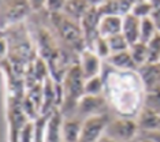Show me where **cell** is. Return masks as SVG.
Masks as SVG:
<instances>
[{
	"instance_id": "obj_17",
	"label": "cell",
	"mask_w": 160,
	"mask_h": 142,
	"mask_svg": "<svg viewBox=\"0 0 160 142\" xmlns=\"http://www.w3.org/2000/svg\"><path fill=\"white\" fill-rule=\"evenodd\" d=\"M85 94H88V96H104L103 76L97 75L90 79H85Z\"/></svg>"
},
{
	"instance_id": "obj_26",
	"label": "cell",
	"mask_w": 160,
	"mask_h": 142,
	"mask_svg": "<svg viewBox=\"0 0 160 142\" xmlns=\"http://www.w3.org/2000/svg\"><path fill=\"white\" fill-rule=\"evenodd\" d=\"M148 137L152 138L155 142H160V131H153V133H149Z\"/></svg>"
},
{
	"instance_id": "obj_27",
	"label": "cell",
	"mask_w": 160,
	"mask_h": 142,
	"mask_svg": "<svg viewBox=\"0 0 160 142\" xmlns=\"http://www.w3.org/2000/svg\"><path fill=\"white\" fill-rule=\"evenodd\" d=\"M138 142H155V141L152 140V138H149V137L147 135L145 138H142V140H141V141H138Z\"/></svg>"
},
{
	"instance_id": "obj_8",
	"label": "cell",
	"mask_w": 160,
	"mask_h": 142,
	"mask_svg": "<svg viewBox=\"0 0 160 142\" xmlns=\"http://www.w3.org/2000/svg\"><path fill=\"white\" fill-rule=\"evenodd\" d=\"M63 115L59 109L52 111L48 116L45 130V142H63L62 141V125H63Z\"/></svg>"
},
{
	"instance_id": "obj_24",
	"label": "cell",
	"mask_w": 160,
	"mask_h": 142,
	"mask_svg": "<svg viewBox=\"0 0 160 142\" xmlns=\"http://www.w3.org/2000/svg\"><path fill=\"white\" fill-rule=\"evenodd\" d=\"M153 3V7H152V12H151V19L153 21L156 29H158V33L160 34V2H152Z\"/></svg>"
},
{
	"instance_id": "obj_19",
	"label": "cell",
	"mask_w": 160,
	"mask_h": 142,
	"mask_svg": "<svg viewBox=\"0 0 160 142\" xmlns=\"http://www.w3.org/2000/svg\"><path fill=\"white\" fill-rule=\"evenodd\" d=\"M49 115H41L33 122V142H45V130Z\"/></svg>"
},
{
	"instance_id": "obj_7",
	"label": "cell",
	"mask_w": 160,
	"mask_h": 142,
	"mask_svg": "<svg viewBox=\"0 0 160 142\" xmlns=\"http://www.w3.org/2000/svg\"><path fill=\"white\" fill-rule=\"evenodd\" d=\"M4 11L3 14V19H4V26H14V25H18L22 18L26 17L28 11H30V4H26V3H8V4H4Z\"/></svg>"
},
{
	"instance_id": "obj_22",
	"label": "cell",
	"mask_w": 160,
	"mask_h": 142,
	"mask_svg": "<svg viewBox=\"0 0 160 142\" xmlns=\"http://www.w3.org/2000/svg\"><path fill=\"white\" fill-rule=\"evenodd\" d=\"M90 51H93L97 56L100 57L101 60H107L108 57L111 56V51H110V47H108V42H107V38L104 37H99L92 44V47L89 48Z\"/></svg>"
},
{
	"instance_id": "obj_10",
	"label": "cell",
	"mask_w": 160,
	"mask_h": 142,
	"mask_svg": "<svg viewBox=\"0 0 160 142\" xmlns=\"http://www.w3.org/2000/svg\"><path fill=\"white\" fill-rule=\"evenodd\" d=\"M140 29H141V19L134 17L133 14H127L123 17L122 22V34L125 36L127 42L130 45L140 41Z\"/></svg>"
},
{
	"instance_id": "obj_18",
	"label": "cell",
	"mask_w": 160,
	"mask_h": 142,
	"mask_svg": "<svg viewBox=\"0 0 160 142\" xmlns=\"http://www.w3.org/2000/svg\"><path fill=\"white\" fill-rule=\"evenodd\" d=\"M147 49H148L147 64L158 66L160 63V34H156L155 37L147 44Z\"/></svg>"
},
{
	"instance_id": "obj_13",
	"label": "cell",
	"mask_w": 160,
	"mask_h": 142,
	"mask_svg": "<svg viewBox=\"0 0 160 142\" xmlns=\"http://www.w3.org/2000/svg\"><path fill=\"white\" fill-rule=\"evenodd\" d=\"M137 125L141 130H145L148 133L158 131L160 127V115L149 111L147 108H142L137 116Z\"/></svg>"
},
{
	"instance_id": "obj_14",
	"label": "cell",
	"mask_w": 160,
	"mask_h": 142,
	"mask_svg": "<svg viewBox=\"0 0 160 142\" xmlns=\"http://www.w3.org/2000/svg\"><path fill=\"white\" fill-rule=\"evenodd\" d=\"M90 3H85V2H68L64 3V8L63 12L66 14L68 18L79 22L82 19V17L86 14V11L89 10Z\"/></svg>"
},
{
	"instance_id": "obj_1",
	"label": "cell",
	"mask_w": 160,
	"mask_h": 142,
	"mask_svg": "<svg viewBox=\"0 0 160 142\" xmlns=\"http://www.w3.org/2000/svg\"><path fill=\"white\" fill-rule=\"evenodd\" d=\"M110 70L101 72L104 81V97L107 103L122 118H136L144 108V82L137 71H119L108 66Z\"/></svg>"
},
{
	"instance_id": "obj_9",
	"label": "cell",
	"mask_w": 160,
	"mask_h": 142,
	"mask_svg": "<svg viewBox=\"0 0 160 142\" xmlns=\"http://www.w3.org/2000/svg\"><path fill=\"white\" fill-rule=\"evenodd\" d=\"M82 122L77 116L64 118L62 125V141L63 142H79L82 130Z\"/></svg>"
},
{
	"instance_id": "obj_25",
	"label": "cell",
	"mask_w": 160,
	"mask_h": 142,
	"mask_svg": "<svg viewBox=\"0 0 160 142\" xmlns=\"http://www.w3.org/2000/svg\"><path fill=\"white\" fill-rule=\"evenodd\" d=\"M8 52V44H7L6 37H2L0 36V60L4 59V56Z\"/></svg>"
},
{
	"instance_id": "obj_20",
	"label": "cell",
	"mask_w": 160,
	"mask_h": 142,
	"mask_svg": "<svg viewBox=\"0 0 160 142\" xmlns=\"http://www.w3.org/2000/svg\"><path fill=\"white\" fill-rule=\"evenodd\" d=\"M107 42H108V47H110L111 55L125 52V51H129V48H130V44L127 42V40L125 38V36H123L122 33L107 38Z\"/></svg>"
},
{
	"instance_id": "obj_6",
	"label": "cell",
	"mask_w": 160,
	"mask_h": 142,
	"mask_svg": "<svg viewBox=\"0 0 160 142\" xmlns=\"http://www.w3.org/2000/svg\"><path fill=\"white\" fill-rule=\"evenodd\" d=\"M103 63L104 61L97 56L93 51L90 49H83L81 53H79L78 57V66L81 68L85 79H90L93 76H97L101 74V70H103Z\"/></svg>"
},
{
	"instance_id": "obj_21",
	"label": "cell",
	"mask_w": 160,
	"mask_h": 142,
	"mask_svg": "<svg viewBox=\"0 0 160 142\" xmlns=\"http://www.w3.org/2000/svg\"><path fill=\"white\" fill-rule=\"evenodd\" d=\"M144 108L160 115V87L151 92H147L144 101Z\"/></svg>"
},
{
	"instance_id": "obj_11",
	"label": "cell",
	"mask_w": 160,
	"mask_h": 142,
	"mask_svg": "<svg viewBox=\"0 0 160 142\" xmlns=\"http://www.w3.org/2000/svg\"><path fill=\"white\" fill-rule=\"evenodd\" d=\"M122 17L116 15H105L101 17L100 23H99V34L100 37L110 38L112 36L121 34L122 33Z\"/></svg>"
},
{
	"instance_id": "obj_2",
	"label": "cell",
	"mask_w": 160,
	"mask_h": 142,
	"mask_svg": "<svg viewBox=\"0 0 160 142\" xmlns=\"http://www.w3.org/2000/svg\"><path fill=\"white\" fill-rule=\"evenodd\" d=\"M51 19H52V23L55 25L59 36L71 48L77 49L79 53L83 49H86L85 38H83V33L79 22L68 18L63 11L62 12L51 14Z\"/></svg>"
},
{
	"instance_id": "obj_4",
	"label": "cell",
	"mask_w": 160,
	"mask_h": 142,
	"mask_svg": "<svg viewBox=\"0 0 160 142\" xmlns=\"http://www.w3.org/2000/svg\"><path fill=\"white\" fill-rule=\"evenodd\" d=\"M108 122H110V118L107 114L86 118L82 122L79 142H99L104 137Z\"/></svg>"
},
{
	"instance_id": "obj_16",
	"label": "cell",
	"mask_w": 160,
	"mask_h": 142,
	"mask_svg": "<svg viewBox=\"0 0 160 142\" xmlns=\"http://www.w3.org/2000/svg\"><path fill=\"white\" fill-rule=\"evenodd\" d=\"M158 33V29H156L153 21L151 18H144L141 19V29H140V41L144 44H148L152 38L155 37Z\"/></svg>"
},
{
	"instance_id": "obj_3",
	"label": "cell",
	"mask_w": 160,
	"mask_h": 142,
	"mask_svg": "<svg viewBox=\"0 0 160 142\" xmlns=\"http://www.w3.org/2000/svg\"><path fill=\"white\" fill-rule=\"evenodd\" d=\"M138 130L140 127L137 125V120L118 116L116 119L108 122L104 135L115 142H133Z\"/></svg>"
},
{
	"instance_id": "obj_12",
	"label": "cell",
	"mask_w": 160,
	"mask_h": 142,
	"mask_svg": "<svg viewBox=\"0 0 160 142\" xmlns=\"http://www.w3.org/2000/svg\"><path fill=\"white\" fill-rule=\"evenodd\" d=\"M105 63L119 71H136V68H137V64L134 63V60H133L129 51L111 55V56L105 60Z\"/></svg>"
},
{
	"instance_id": "obj_15",
	"label": "cell",
	"mask_w": 160,
	"mask_h": 142,
	"mask_svg": "<svg viewBox=\"0 0 160 142\" xmlns=\"http://www.w3.org/2000/svg\"><path fill=\"white\" fill-rule=\"evenodd\" d=\"M129 52L132 55L134 63L137 64V67L147 64V57H148V49H147V44L138 41L133 45H130Z\"/></svg>"
},
{
	"instance_id": "obj_5",
	"label": "cell",
	"mask_w": 160,
	"mask_h": 142,
	"mask_svg": "<svg viewBox=\"0 0 160 142\" xmlns=\"http://www.w3.org/2000/svg\"><path fill=\"white\" fill-rule=\"evenodd\" d=\"M107 107L108 103L104 96H88V94H85L77 105L75 116L81 120H85L86 118H90V116L107 114L105 112Z\"/></svg>"
},
{
	"instance_id": "obj_23",
	"label": "cell",
	"mask_w": 160,
	"mask_h": 142,
	"mask_svg": "<svg viewBox=\"0 0 160 142\" xmlns=\"http://www.w3.org/2000/svg\"><path fill=\"white\" fill-rule=\"evenodd\" d=\"M152 7H153V3L152 2H137L133 4V8L130 14H133L134 17L140 18V19H144V18L151 17Z\"/></svg>"
}]
</instances>
